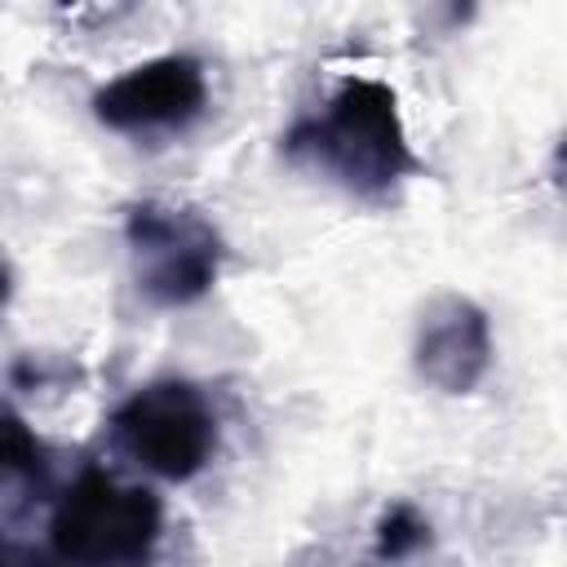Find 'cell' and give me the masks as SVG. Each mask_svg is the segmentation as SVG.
I'll return each mask as SVG.
<instances>
[{"label": "cell", "mask_w": 567, "mask_h": 567, "mask_svg": "<svg viewBox=\"0 0 567 567\" xmlns=\"http://www.w3.org/2000/svg\"><path fill=\"white\" fill-rule=\"evenodd\" d=\"M4 465H18V470H31L35 465V443H31V434L18 425V421H9V416H0V470Z\"/></svg>", "instance_id": "ba28073f"}, {"label": "cell", "mask_w": 567, "mask_h": 567, "mask_svg": "<svg viewBox=\"0 0 567 567\" xmlns=\"http://www.w3.org/2000/svg\"><path fill=\"white\" fill-rule=\"evenodd\" d=\"M115 439L146 474L164 483H190L217 452V412L190 381H146L120 403Z\"/></svg>", "instance_id": "277c9868"}, {"label": "cell", "mask_w": 567, "mask_h": 567, "mask_svg": "<svg viewBox=\"0 0 567 567\" xmlns=\"http://www.w3.org/2000/svg\"><path fill=\"white\" fill-rule=\"evenodd\" d=\"M425 545H430V523H425V514L416 505L399 501V505H390L381 514V523H377V558H390V563L394 558H412Z\"/></svg>", "instance_id": "52a82bcc"}, {"label": "cell", "mask_w": 567, "mask_h": 567, "mask_svg": "<svg viewBox=\"0 0 567 567\" xmlns=\"http://www.w3.org/2000/svg\"><path fill=\"white\" fill-rule=\"evenodd\" d=\"M0 567H53V563H40V558H4Z\"/></svg>", "instance_id": "30bf717a"}, {"label": "cell", "mask_w": 567, "mask_h": 567, "mask_svg": "<svg viewBox=\"0 0 567 567\" xmlns=\"http://www.w3.org/2000/svg\"><path fill=\"white\" fill-rule=\"evenodd\" d=\"M9 292H13V275H9V266L0 261V306L9 301Z\"/></svg>", "instance_id": "9c48e42d"}, {"label": "cell", "mask_w": 567, "mask_h": 567, "mask_svg": "<svg viewBox=\"0 0 567 567\" xmlns=\"http://www.w3.org/2000/svg\"><path fill=\"white\" fill-rule=\"evenodd\" d=\"M412 368L439 394H470L492 368L487 310L461 292L434 297L412 332Z\"/></svg>", "instance_id": "8992f818"}, {"label": "cell", "mask_w": 567, "mask_h": 567, "mask_svg": "<svg viewBox=\"0 0 567 567\" xmlns=\"http://www.w3.org/2000/svg\"><path fill=\"white\" fill-rule=\"evenodd\" d=\"M124 244L133 261L137 292L151 306H190L221 275V235L217 226L182 204L146 199L124 217Z\"/></svg>", "instance_id": "3957f363"}, {"label": "cell", "mask_w": 567, "mask_h": 567, "mask_svg": "<svg viewBox=\"0 0 567 567\" xmlns=\"http://www.w3.org/2000/svg\"><path fill=\"white\" fill-rule=\"evenodd\" d=\"M208 75L190 53L146 58L93 93V120L111 133H173L204 115Z\"/></svg>", "instance_id": "5b68a950"}, {"label": "cell", "mask_w": 567, "mask_h": 567, "mask_svg": "<svg viewBox=\"0 0 567 567\" xmlns=\"http://www.w3.org/2000/svg\"><path fill=\"white\" fill-rule=\"evenodd\" d=\"M159 536V496L106 470H84L49 518V545L62 567H151Z\"/></svg>", "instance_id": "7a4b0ae2"}, {"label": "cell", "mask_w": 567, "mask_h": 567, "mask_svg": "<svg viewBox=\"0 0 567 567\" xmlns=\"http://www.w3.org/2000/svg\"><path fill=\"white\" fill-rule=\"evenodd\" d=\"M284 151L301 164H315L354 195H385L421 168L394 89L372 75H350L319 115L292 124Z\"/></svg>", "instance_id": "6da1fadb"}]
</instances>
